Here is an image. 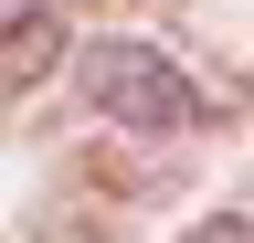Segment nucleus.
Instances as JSON below:
<instances>
[{
  "mask_svg": "<svg viewBox=\"0 0 254 243\" xmlns=\"http://www.w3.org/2000/svg\"><path fill=\"white\" fill-rule=\"evenodd\" d=\"M74 96L106 116V127H138V138H180L201 127V85L170 64V43H138V32H106L74 53Z\"/></svg>",
  "mask_w": 254,
  "mask_h": 243,
  "instance_id": "1",
  "label": "nucleus"
},
{
  "mask_svg": "<svg viewBox=\"0 0 254 243\" xmlns=\"http://www.w3.org/2000/svg\"><path fill=\"white\" fill-rule=\"evenodd\" d=\"M180 243H254V222H244V211H212V222H190Z\"/></svg>",
  "mask_w": 254,
  "mask_h": 243,
  "instance_id": "2",
  "label": "nucleus"
},
{
  "mask_svg": "<svg viewBox=\"0 0 254 243\" xmlns=\"http://www.w3.org/2000/svg\"><path fill=\"white\" fill-rule=\"evenodd\" d=\"M32 21H53V0H0V43H21Z\"/></svg>",
  "mask_w": 254,
  "mask_h": 243,
  "instance_id": "3",
  "label": "nucleus"
}]
</instances>
